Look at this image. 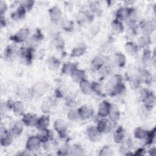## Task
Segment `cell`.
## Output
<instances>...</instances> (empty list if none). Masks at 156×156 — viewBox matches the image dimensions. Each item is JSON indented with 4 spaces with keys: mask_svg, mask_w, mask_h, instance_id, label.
Masks as SVG:
<instances>
[{
    "mask_svg": "<svg viewBox=\"0 0 156 156\" xmlns=\"http://www.w3.org/2000/svg\"><path fill=\"white\" fill-rule=\"evenodd\" d=\"M107 93L110 96H115L121 94L125 91V85L122 77L119 74H116L109 80L106 87Z\"/></svg>",
    "mask_w": 156,
    "mask_h": 156,
    "instance_id": "6da1fadb",
    "label": "cell"
},
{
    "mask_svg": "<svg viewBox=\"0 0 156 156\" xmlns=\"http://www.w3.org/2000/svg\"><path fill=\"white\" fill-rule=\"evenodd\" d=\"M113 122L110 119H107L106 118H103L99 120L96 128L99 131L100 133H107L110 132L113 127Z\"/></svg>",
    "mask_w": 156,
    "mask_h": 156,
    "instance_id": "7a4b0ae2",
    "label": "cell"
},
{
    "mask_svg": "<svg viewBox=\"0 0 156 156\" xmlns=\"http://www.w3.org/2000/svg\"><path fill=\"white\" fill-rule=\"evenodd\" d=\"M33 52L31 48H21L18 50V55L24 63L30 64L33 58Z\"/></svg>",
    "mask_w": 156,
    "mask_h": 156,
    "instance_id": "3957f363",
    "label": "cell"
},
{
    "mask_svg": "<svg viewBox=\"0 0 156 156\" xmlns=\"http://www.w3.org/2000/svg\"><path fill=\"white\" fill-rule=\"evenodd\" d=\"M29 35V30L27 28H22L12 35L10 38L16 43L24 42Z\"/></svg>",
    "mask_w": 156,
    "mask_h": 156,
    "instance_id": "277c9868",
    "label": "cell"
},
{
    "mask_svg": "<svg viewBox=\"0 0 156 156\" xmlns=\"http://www.w3.org/2000/svg\"><path fill=\"white\" fill-rule=\"evenodd\" d=\"M41 143H42L37 136H30L27 140L26 144V149L30 152L36 151L40 149Z\"/></svg>",
    "mask_w": 156,
    "mask_h": 156,
    "instance_id": "5b68a950",
    "label": "cell"
},
{
    "mask_svg": "<svg viewBox=\"0 0 156 156\" xmlns=\"http://www.w3.org/2000/svg\"><path fill=\"white\" fill-rule=\"evenodd\" d=\"M54 128L61 138H65L66 136L67 124L65 120L62 119L55 120L54 123Z\"/></svg>",
    "mask_w": 156,
    "mask_h": 156,
    "instance_id": "8992f818",
    "label": "cell"
},
{
    "mask_svg": "<svg viewBox=\"0 0 156 156\" xmlns=\"http://www.w3.org/2000/svg\"><path fill=\"white\" fill-rule=\"evenodd\" d=\"M13 135L10 131H9L6 129H1V145L4 147H7L10 146L13 141Z\"/></svg>",
    "mask_w": 156,
    "mask_h": 156,
    "instance_id": "52a82bcc",
    "label": "cell"
},
{
    "mask_svg": "<svg viewBox=\"0 0 156 156\" xmlns=\"http://www.w3.org/2000/svg\"><path fill=\"white\" fill-rule=\"evenodd\" d=\"M140 29L143 35H149L155 30V24L152 21H143L140 24Z\"/></svg>",
    "mask_w": 156,
    "mask_h": 156,
    "instance_id": "ba28073f",
    "label": "cell"
},
{
    "mask_svg": "<svg viewBox=\"0 0 156 156\" xmlns=\"http://www.w3.org/2000/svg\"><path fill=\"white\" fill-rule=\"evenodd\" d=\"M80 118L83 120L88 119L93 116L94 110L93 107L90 105H83L78 109Z\"/></svg>",
    "mask_w": 156,
    "mask_h": 156,
    "instance_id": "9c48e42d",
    "label": "cell"
},
{
    "mask_svg": "<svg viewBox=\"0 0 156 156\" xmlns=\"http://www.w3.org/2000/svg\"><path fill=\"white\" fill-rule=\"evenodd\" d=\"M133 8L130 7H121L118 9L116 12V20H118L120 21H123L129 18L130 15L132 10Z\"/></svg>",
    "mask_w": 156,
    "mask_h": 156,
    "instance_id": "30bf717a",
    "label": "cell"
},
{
    "mask_svg": "<svg viewBox=\"0 0 156 156\" xmlns=\"http://www.w3.org/2000/svg\"><path fill=\"white\" fill-rule=\"evenodd\" d=\"M48 90V85L44 82H38L32 88V93L37 96L43 95Z\"/></svg>",
    "mask_w": 156,
    "mask_h": 156,
    "instance_id": "8fae6325",
    "label": "cell"
},
{
    "mask_svg": "<svg viewBox=\"0 0 156 156\" xmlns=\"http://www.w3.org/2000/svg\"><path fill=\"white\" fill-rule=\"evenodd\" d=\"M101 133L97 129L96 126H90L87 128V135L88 139L92 142H96L101 138Z\"/></svg>",
    "mask_w": 156,
    "mask_h": 156,
    "instance_id": "7c38bea8",
    "label": "cell"
},
{
    "mask_svg": "<svg viewBox=\"0 0 156 156\" xmlns=\"http://www.w3.org/2000/svg\"><path fill=\"white\" fill-rule=\"evenodd\" d=\"M111 104L107 101H102L99 105L98 116L102 118L108 116Z\"/></svg>",
    "mask_w": 156,
    "mask_h": 156,
    "instance_id": "4fadbf2b",
    "label": "cell"
},
{
    "mask_svg": "<svg viewBox=\"0 0 156 156\" xmlns=\"http://www.w3.org/2000/svg\"><path fill=\"white\" fill-rule=\"evenodd\" d=\"M38 118H37L35 115L31 113H26L23 115L22 122L26 126H35L38 121Z\"/></svg>",
    "mask_w": 156,
    "mask_h": 156,
    "instance_id": "5bb4252c",
    "label": "cell"
},
{
    "mask_svg": "<svg viewBox=\"0 0 156 156\" xmlns=\"http://www.w3.org/2000/svg\"><path fill=\"white\" fill-rule=\"evenodd\" d=\"M42 143H44L48 140L52 139V133L51 130L47 129L38 130V132L36 135Z\"/></svg>",
    "mask_w": 156,
    "mask_h": 156,
    "instance_id": "9a60e30c",
    "label": "cell"
},
{
    "mask_svg": "<svg viewBox=\"0 0 156 156\" xmlns=\"http://www.w3.org/2000/svg\"><path fill=\"white\" fill-rule=\"evenodd\" d=\"M49 15L51 20L54 22L58 21L62 18V11L57 6H54L51 8L49 10Z\"/></svg>",
    "mask_w": 156,
    "mask_h": 156,
    "instance_id": "2e32d148",
    "label": "cell"
},
{
    "mask_svg": "<svg viewBox=\"0 0 156 156\" xmlns=\"http://www.w3.org/2000/svg\"><path fill=\"white\" fill-rule=\"evenodd\" d=\"M18 55V51L13 46H8L4 50V57L9 60H14Z\"/></svg>",
    "mask_w": 156,
    "mask_h": 156,
    "instance_id": "e0dca14e",
    "label": "cell"
},
{
    "mask_svg": "<svg viewBox=\"0 0 156 156\" xmlns=\"http://www.w3.org/2000/svg\"><path fill=\"white\" fill-rule=\"evenodd\" d=\"M108 116L109 119L113 122H116L119 120L120 117V111L117 105L111 104Z\"/></svg>",
    "mask_w": 156,
    "mask_h": 156,
    "instance_id": "ac0fdd59",
    "label": "cell"
},
{
    "mask_svg": "<svg viewBox=\"0 0 156 156\" xmlns=\"http://www.w3.org/2000/svg\"><path fill=\"white\" fill-rule=\"evenodd\" d=\"M105 63H106V58L104 56L99 55V56L95 57L93 59L91 62V65H92V67L95 70H99L103 68Z\"/></svg>",
    "mask_w": 156,
    "mask_h": 156,
    "instance_id": "d6986e66",
    "label": "cell"
},
{
    "mask_svg": "<svg viewBox=\"0 0 156 156\" xmlns=\"http://www.w3.org/2000/svg\"><path fill=\"white\" fill-rule=\"evenodd\" d=\"M23 122L20 121L14 122L10 127V131L15 136H20L23 130Z\"/></svg>",
    "mask_w": 156,
    "mask_h": 156,
    "instance_id": "ffe728a7",
    "label": "cell"
},
{
    "mask_svg": "<svg viewBox=\"0 0 156 156\" xmlns=\"http://www.w3.org/2000/svg\"><path fill=\"white\" fill-rule=\"evenodd\" d=\"M77 69V66L74 63L68 62L63 64L62 71L65 75L71 76Z\"/></svg>",
    "mask_w": 156,
    "mask_h": 156,
    "instance_id": "44dd1931",
    "label": "cell"
},
{
    "mask_svg": "<svg viewBox=\"0 0 156 156\" xmlns=\"http://www.w3.org/2000/svg\"><path fill=\"white\" fill-rule=\"evenodd\" d=\"M144 107L147 110H151L155 105V96L151 92L147 97L143 101Z\"/></svg>",
    "mask_w": 156,
    "mask_h": 156,
    "instance_id": "7402d4cb",
    "label": "cell"
},
{
    "mask_svg": "<svg viewBox=\"0 0 156 156\" xmlns=\"http://www.w3.org/2000/svg\"><path fill=\"white\" fill-rule=\"evenodd\" d=\"M86 49L87 46L84 43H79L73 49L71 55L74 57H80L85 54Z\"/></svg>",
    "mask_w": 156,
    "mask_h": 156,
    "instance_id": "603a6c76",
    "label": "cell"
},
{
    "mask_svg": "<svg viewBox=\"0 0 156 156\" xmlns=\"http://www.w3.org/2000/svg\"><path fill=\"white\" fill-rule=\"evenodd\" d=\"M26 9L21 5H20L12 13L11 17L14 20H20L24 18L26 13Z\"/></svg>",
    "mask_w": 156,
    "mask_h": 156,
    "instance_id": "cb8c5ba5",
    "label": "cell"
},
{
    "mask_svg": "<svg viewBox=\"0 0 156 156\" xmlns=\"http://www.w3.org/2000/svg\"><path fill=\"white\" fill-rule=\"evenodd\" d=\"M79 87L82 93L84 94L89 95L92 93L91 83L85 79L79 83Z\"/></svg>",
    "mask_w": 156,
    "mask_h": 156,
    "instance_id": "d4e9b609",
    "label": "cell"
},
{
    "mask_svg": "<svg viewBox=\"0 0 156 156\" xmlns=\"http://www.w3.org/2000/svg\"><path fill=\"white\" fill-rule=\"evenodd\" d=\"M49 117L47 115H43L38 118V121L36 124V127L38 130L47 129L49 125Z\"/></svg>",
    "mask_w": 156,
    "mask_h": 156,
    "instance_id": "484cf974",
    "label": "cell"
},
{
    "mask_svg": "<svg viewBox=\"0 0 156 156\" xmlns=\"http://www.w3.org/2000/svg\"><path fill=\"white\" fill-rule=\"evenodd\" d=\"M125 51L129 55H135L138 52V46L132 41H128L124 46Z\"/></svg>",
    "mask_w": 156,
    "mask_h": 156,
    "instance_id": "4316f807",
    "label": "cell"
},
{
    "mask_svg": "<svg viewBox=\"0 0 156 156\" xmlns=\"http://www.w3.org/2000/svg\"><path fill=\"white\" fill-rule=\"evenodd\" d=\"M126 135L125 131L122 127H119L113 133V139L115 143H121L124 140Z\"/></svg>",
    "mask_w": 156,
    "mask_h": 156,
    "instance_id": "83f0119b",
    "label": "cell"
},
{
    "mask_svg": "<svg viewBox=\"0 0 156 156\" xmlns=\"http://www.w3.org/2000/svg\"><path fill=\"white\" fill-rule=\"evenodd\" d=\"M124 29V26L121 21L116 19L112 21L111 24V29L113 33L115 34H119L123 32Z\"/></svg>",
    "mask_w": 156,
    "mask_h": 156,
    "instance_id": "f1b7e54d",
    "label": "cell"
},
{
    "mask_svg": "<svg viewBox=\"0 0 156 156\" xmlns=\"http://www.w3.org/2000/svg\"><path fill=\"white\" fill-rule=\"evenodd\" d=\"M115 64L119 67H124L126 63V58L121 53H116L113 57Z\"/></svg>",
    "mask_w": 156,
    "mask_h": 156,
    "instance_id": "f546056e",
    "label": "cell"
},
{
    "mask_svg": "<svg viewBox=\"0 0 156 156\" xmlns=\"http://www.w3.org/2000/svg\"><path fill=\"white\" fill-rule=\"evenodd\" d=\"M151 43V40L149 35H144L139 37L137 40V46L138 47L142 48H146Z\"/></svg>",
    "mask_w": 156,
    "mask_h": 156,
    "instance_id": "4dcf8cb0",
    "label": "cell"
},
{
    "mask_svg": "<svg viewBox=\"0 0 156 156\" xmlns=\"http://www.w3.org/2000/svg\"><path fill=\"white\" fill-rule=\"evenodd\" d=\"M71 77L74 82L79 83L82 80L85 79V73L83 70L77 69L71 76Z\"/></svg>",
    "mask_w": 156,
    "mask_h": 156,
    "instance_id": "1f68e13d",
    "label": "cell"
},
{
    "mask_svg": "<svg viewBox=\"0 0 156 156\" xmlns=\"http://www.w3.org/2000/svg\"><path fill=\"white\" fill-rule=\"evenodd\" d=\"M139 79L141 82L146 83H150L152 80V75L148 71L143 69L140 72Z\"/></svg>",
    "mask_w": 156,
    "mask_h": 156,
    "instance_id": "d6a6232c",
    "label": "cell"
},
{
    "mask_svg": "<svg viewBox=\"0 0 156 156\" xmlns=\"http://www.w3.org/2000/svg\"><path fill=\"white\" fill-rule=\"evenodd\" d=\"M142 62L143 65L146 66H150L152 63V56L151 52L147 48L144 49L143 56H142Z\"/></svg>",
    "mask_w": 156,
    "mask_h": 156,
    "instance_id": "836d02e7",
    "label": "cell"
},
{
    "mask_svg": "<svg viewBox=\"0 0 156 156\" xmlns=\"http://www.w3.org/2000/svg\"><path fill=\"white\" fill-rule=\"evenodd\" d=\"M12 109L13 110L14 114L17 116H20L23 115L24 111V105L23 103L19 101H16L14 102Z\"/></svg>",
    "mask_w": 156,
    "mask_h": 156,
    "instance_id": "e575fe53",
    "label": "cell"
},
{
    "mask_svg": "<svg viewBox=\"0 0 156 156\" xmlns=\"http://www.w3.org/2000/svg\"><path fill=\"white\" fill-rule=\"evenodd\" d=\"M48 67L49 69L52 71L57 70L60 65V62L58 59L55 57H51L48 60Z\"/></svg>",
    "mask_w": 156,
    "mask_h": 156,
    "instance_id": "d590c367",
    "label": "cell"
},
{
    "mask_svg": "<svg viewBox=\"0 0 156 156\" xmlns=\"http://www.w3.org/2000/svg\"><path fill=\"white\" fill-rule=\"evenodd\" d=\"M121 144L120 151L126 152L127 154V152H129L132 147V140L130 138H127L126 140H124Z\"/></svg>",
    "mask_w": 156,
    "mask_h": 156,
    "instance_id": "8d00e7d4",
    "label": "cell"
},
{
    "mask_svg": "<svg viewBox=\"0 0 156 156\" xmlns=\"http://www.w3.org/2000/svg\"><path fill=\"white\" fill-rule=\"evenodd\" d=\"M148 132L149 131L142 127H137L134 131V136L136 139H145L148 133Z\"/></svg>",
    "mask_w": 156,
    "mask_h": 156,
    "instance_id": "74e56055",
    "label": "cell"
},
{
    "mask_svg": "<svg viewBox=\"0 0 156 156\" xmlns=\"http://www.w3.org/2000/svg\"><path fill=\"white\" fill-rule=\"evenodd\" d=\"M52 107V101L51 99H46L43 101L41 106V110L43 113H48L50 112Z\"/></svg>",
    "mask_w": 156,
    "mask_h": 156,
    "instance_id": "f35d334b",
    "label": "cell"
},
{
    "mask_svg": "<svg viewBox=\"0 0 156 156\" xmlns=\"http://www.w3.org/2000/svg\"><path fill=\"white\" fill-rule=\"evenodd\" d=\"M69 151H70V148L68 144L64 143L60 145L59 147L58 148L57 154L60 155H66L68 154Z\"/></svg>",
    "mask_w": 156,
    "mask_h": 156,
    "instance_id": "ab89813d",
    "label": "cell"
},
{
    "mask_svg": "<svg viewBox=\"0 0 156 156\" xmlns=\"http://www.w3.org/2000/svg\"><path fill=\"white\" fill-rule=\"evenodd\" d=\"M90 9L92 13L94 14H99L101 12V4L98 1L92 2L90 5Z\"/></svg>",
    "mask_w": 156,
    "mask_h": 156,
    "instance_id": "60d3db41",
    "label": "cell"
},
{
    "mask_svg": "<svg viewBox=\"0 0 156 156\" xmlns=\"http://www.w3.org/2000/svg\"><path fill=\"white\" fill-rule=\"evenodd\" d=\"M155 139V128L154 127L152 130L148 132V133L145 138L146 144L150 145L152 144Z\"/></svg>",
    "mask_w": 156,
    "mask_h": 156,
    "instance_id": "b9f144b4",
    "label": "cell"
},
{
    "mask_svg": "<svg viewBox=\"0 0 156 156\" xmlns=\"http://www.w3.org/2000/svg\"><path fill=\"white\" fill-rule=\"evenodd\" d=\"M67 116L68 119L72 121H75L79 119H80L78 109H72L69 110Z\"/></svg>",
    "mask_w": 156,
    "mask_h": 156,
    "instance_id": "7bdbcfd3",
    "label": "cell"
},
{
    "mask_svg": "<svg viewBox=\"0 0 156 156\" xmlns=\"http://www.w3.org/2000/svg\"><path fill=\"white\" fill-rule=\"evenodd\" d=\"M62 27L65 30L71 32L74 29V23L71 20H65L62 21Z\"/></svg>",
    "mask_w": 156,
    "mask_h": 156,
    "instance_id": "ee69618b",
    "label": "cell"
},
{
    "mask_svg": "<svg viewBox=\"0 0 156 156\" xmlns=\"http://www.w3.org/2000/svg\"><path fill=\"white\" fill-rule=\"evenodd\" d=\"M91 88L92 93L93 92L99 96L102 94V87L99 83L97 82H93L91 83Z\"/></svg>",
    "mask_w": 156,
    "mask_h": 156,
    "instance_id": "f6af8a7d",
    "label": "cell"
},
{
    "mask_svg": "<svg viewBox=\"0 0 156 156\" xmlns=\"http://www.w3.org/2000/svg\"><path fill=\"white\" fill-rule=\"evenodd\" d=\"M71 154L74 155H82L83 154V149L82 147L77 144H75L73 146L71 149Z\"/></svg>",
    "mask_w": 156,
    "mask_h": 156,
    "instance_id": "bcb514c9",
    "label": "cell"
},
{
    "mask_svg": "<svg viewBox=\"0 0 156 156\" xmlns=\"http://www.w3.org/2000/svg\"><path fill=\"white\" fill-rule=\"evenodd\" d=\"M89 19L88 15L85 13V12H80L76 18V20L77 23L79 24H83Z\"/></svg>",
    "mask_w": 156,
    "mask_h": 156,
    "instance_id": "7dc6e473",
    "label": "cell"
},
{
    "mask_svg": "<svg viewBox=\"0 0 156 156\" xmlns=\"http://www.w3.org/2000/svg\"><path fill=\"white\" fill-rule=\"evenodd\" d=\"M114 154L113 150L108 146H104L100 151L99 155L100 156H111Z\"/></svg>",
    "mask_w": 156,
    "mask_h": 156,
    "instance_id": "c3c4849f",
    "label": "cell"
},
{
    "mask_svg": "<svg viewBox=\"0 0 156 156\" xmlns=\"http://www.w3.org/2000/svg\"><path fill=\"white\" fill-rule=\"evenodd\" d=\"M137 34V30L136 27L133 25L130 26L126 30V35L127 37L131 39L134 38Z\"/></svg>",
    "mask_w": 156,
    "mask_h": 156,
    "instance_id": "681fc988",
    "label": "cell"
},
{
    "mask_svg": "<svg viewBox=\"0 0 156 156\" xmlns=\"http://www.w3.org/2000/svg\"><path fill=\"white\" fill-rule=\"evenodd\" d=\"M54 45L59 49H62L64 48V41L63 40L62 38L60 36H57L54 38L53 40Z\"/></svg>",
    "mask_w": 156,
    "mask_h": 156,
    "instance_id": "f907efd6",
    "label": "cell"
},
{
    "mask_svg": "<svg viewBox=\"0 0 156 156\" xmlns=\"http://www.w3.org/2000/svg\"><path fill=\"white\" fill-rule=\"evenodd\" d=\"M141 81L139 78H133L130 82V88L133 90H137L141 86Z\"/></svg>",
    "mask_w": 156,
    "mask_h": 156,
    "instance_id": "816d5d0a",
    "label": "cell"
},
{
    "mask_svg": "<svg viewBox=\"0 0 156 156\" xmlns=\"http://www.w3.org/2000/svg\"><path fill=\"white\" fill-rule=\"evenodd\" d=\"M43 38H44V36L39 29H37L35 33L32 37V40L35 42H38L42 40Z\"/></svg>",
    "mask_w": 156,
    "mask_h": 156,
    "instance_id": "f5cc1de1",
    "label": "cell"
},
{
    "mask_svg": "<svg viewBox=\"0 0 156 156\" xmlns=\"http://www.w3.org/2000/svg\"><path fill=\"white\" fill-rule=\"evenodd\" d=\"M20 3V5H23L26 10H30L33 7L35 2L34 1H23Z\"/></svg>",
    "mask_w": 156,
    "mask_h": 156,
    "instance_id": "db71d44e",
    "label": "cell"
},
{
    "mask_svg": "<svg viewBox=\"0 0 156 156\" xmlns=\"http://www.w3.org/2000/svg\"><path fill=\"white\" fill-rule=\"evenodd\" d=\"M29 90L27 89L26 87H23V88H20L18 90V91L17 93L19 94V96L21 97H27L29 94Z\"/></svg>",
    "mask_w": 156,
    "mask_h": 156,
    "instance_id": "11a10c76",
    "label": "cell"
},
{
    "mask_svg": "<svg viewBox=\"0 0 156 156\" xmlns=\"http://www.w3.org/2000/svg\"><path fill=\"white\" fill-rule=\"evenodd\" d=\"M150 93H151V92L148 90H147V89H142L140 91V100L143 102L147 97V96Z\"/></svg>",
    "mask_w": 156,
    "mask_h": 156,
    "instance_id": "9f6ffc18",
    "label": "cell"
},
{
    "mask_svg": "<svg viewBox=\"0 0 156 156\" xmlns=\"http://www.w3.org/2000/svg\"><path fill=\"white\" fill-rule=\"evenodd\" d=\"M7 9V5L5 2L3 1H0V14L1 16H2L5 13Z\"/></svg>",
    "mask_w": 156,
    "mask_h": 156,
    "instance_id": "6f0895ef",
    "label": "cell"
},
{
    "mask_svg": "<svg viewBox=\"0 0 156 156\" xmlns=\"http://www.w3.org/2000/svg\"><path fill=\"white\" fill-rule=\"evenodd\" d=\"M145 149L143 147L141 148H139L138 149H137L135 152V153L133 155H143L145 154Z\"/></svg>",
    "mask_w": 156,
    "mask_h": 156,
    "instance_id": "680465c9",
    "label": "cell"
},
{
    "mask_svg": "<svg viewBox=\"0 0 156 156\" xmlns=\"http://www.w3.org/2000/svg\"><path fill=\"white\" fill-rule=\"evenodd\" d=\"M149 153L151 155H155V148H151L149 150Z\"/></svg>",
    "mask_w": 156,
    "mask_h": 156,
    "instance_id": "91938a15",
    "label": "cell"
},
{
    "mask_svg": "<svg viewBox=\"0 0 156 156\" xmlns=\"http://www.w3.org/2000/svg\"><path fill=\"white\" fill-rule=\"evenodd\" d=\"M5 26V20H4L3 16H1V27H2Z\"/></svg>",
    "mask_w": 156,
    "mask_h": 156,
    "instance_id": "94428289",
    "label": "cell"
}]
</instances>
